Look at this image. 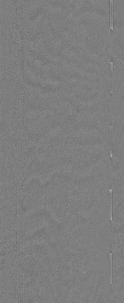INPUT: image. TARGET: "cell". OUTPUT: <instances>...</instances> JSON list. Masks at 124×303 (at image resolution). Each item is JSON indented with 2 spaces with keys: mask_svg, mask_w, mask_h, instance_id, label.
<instances>
[{
  "mask_svg": "<svg viewBox=\"0 0 124 303\" xmlns=\"http://www.w3.org/2000/svg\"><path fill=\"white\" fill-rule=\"evenodd\" d=\"M110 92L111 94H113V63L110 62Z\"/></svg>",
  "mask_w": 124,
  "mask_h": 303,
  "instance_id": "6da1fadb",
  "label": "cell"
},
{
  "mask_svg": "<svg viewBox=\"0 0 124 303\" xmlns=\"http://www.w3.org/2000/svg\"><path fill=\"white\" fill-rule=\"evenodd\" d=\"M109 284H112V254L111 252L109 254Z\"/></svg>",
  "mask_w": 124,
  "mask_h": 303,
  "instance_id": "7a4b0ae2",
  "label": "cell"
},
{
  "mask_svg": "<svg viewBox=\"0 0 124 303\" xmlns=\"http://www.w3.org/2000/svg\"><path fill=\"white\" fill-rule=\"evenodd\" d=\"M109 153L111 158H113V130L112 126H110Z\"/></svg>",
  "mask_w": 124,
  "mask_h": 303,
  "instance_id": "3957f363",
  "label": "cell"
},
{
  "mask_svg": "<svg viewBox=\"0 0 124 303\" xmlns=\"http://www.w3.org/2000/svg\"><path fill=\"white\" fill-rule=\"evenodd\" d=\"M113 190H109V218L110 220L113 221Z\"/></svg>",
  "mask_w": 124,
  "mask_h": 303,
  "instance_id": "277c9868",
  "label": "cell"
},
{
  "mask_svg": "<svg viewBox=\"0 0 124 303\" xmlns=\"http://www.w3.org/2000/svg\"><path fill=\"white\" fill-rule=\"evenodd\" d=\"M110 28L113 30V1L110 0Z\"/></svg>",
  "mask_w": 124,
  "mask_h": 303,
  "instance_id": "5b68a950",
  "label": "cell"
}]
</instances>
